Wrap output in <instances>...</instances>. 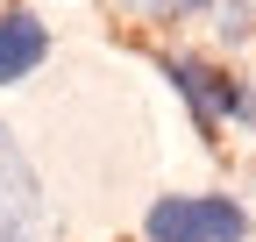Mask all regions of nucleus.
Listing matches in <instances>:
<instances>
[{"label": "nucleus", "instance_id": "f257e3e1", "mask_svg": "<svg viewBox=\"0 0 256 242\" xmlns=\"http://www.w3.org/2000/svg\"><path fill=\"white\" fill-rule=\"evenodd\" d=\"M150 242H249V214L228 192H178L150 206Z\"/></svg>", "mask_w": 256, "mask_h": 242}, {"label": "nucleus", "instance_id": "f03ea898", "mask_svg": "<svg viewBox=\"0 0 256 242\" xmlns=\"http://www.w3.org/2000/svg\"><path fill=\"white\" fill-rule=\"evenodd\" d=\"M171 86L200 107V121L214 128V121H228V114H242V121H256V100L242 93V78H228V72H214V64H192V57H171Z\"/></svg>", "mask_w": 256, "mask_h": 242}, {"label": "nucleus", "instance_id": "7ed1b4c3", "mask_svg": "<svg viewBox=\"0 0 256 242\" xmlns=\"http://www.w3.org/2000/svg\"><path fill=\"white\" fill-rule=\"evenodd\" d=\"M28 235H36V171L0 128V242H28Z\"/></svg>", "mask_w": 256, "mask_h": 242}, {"label": "nucleus", "instance_id": "20e7f679", "mask_svg": "<svg viewBox=\"0 0 256 242\" xmlns=\"http://www.w3.org/2000/svg\"><path fill=\"white\" fill-rule=\"evenodd\" d=\"M43 50H50V36H43L36 14H0V86H14L22 72H36Z\"/></svg>", "mask_w": 256, "mask_h": 242}, {"label": "nucleus", "instance_id": "39448f33", "mask_svg": "<svg viewBox=\"0 0 256 242\" xmlns=\"http://www.w3.org/2000/svg\"><path fill=\"white\" fill-rule=\"evenodd\" d=\"M150 8H164V14H200L206 0H150Z\"/></svg>", "mask_w": 256, "mask_h": 242}]
</instances>
